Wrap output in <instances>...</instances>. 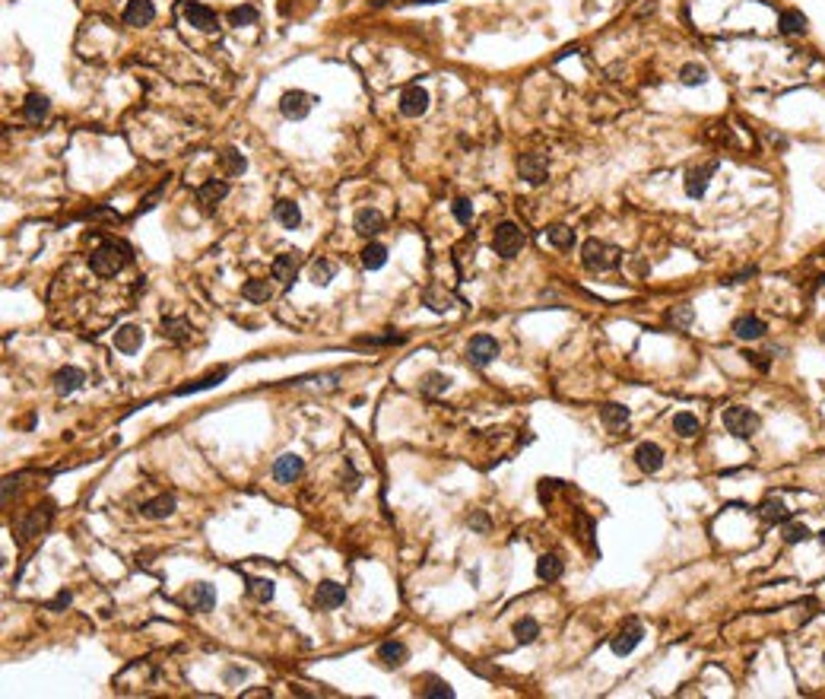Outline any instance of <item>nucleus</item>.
I'll list each match as a JSON object with an SVG mask.
<instances>
[{
    "mask_svg": "<svg viewBox=\"0 0 825 699\" xmlns=\"http://www.w3.org/2000/svg\"><path fill=\"white\" fill-rule=\"evenodd\" d=\"M194 327L187 318H162V337L175 340V344H185V340H191Z\"/></svg>",
    "mask_w": 825,
    "mask_h": 699,
    "instance_id": "cd10ccee",
    "label": "nucleus"
},
{
    "mask_svg": "<svg viewBox=\"0 0 825 699\" xmlns=\"http://www.w3.org/2000/svg\"><path fill=\"white\" fill-rule=\"evenodd\" d=\"M187 607L191 610H200V614H206V610L216 607V591L213 585H206V581H197V585H191V591L185 595Z\"/></svg>",
    "mask_w": 825,
    "mask_h": 699,
    "instance_id": "6ab92c4d",
    "label": "nucleus"
},
{
    "mask_svg": "<svg viewBox=\"0 0 825 699\" xmlns=\"http://www.w3.org/2000/svg\"><path fill=\"white\" fill-rule=\"evenodd\" d=\"M546 239H550V245H556V248H571V245H575V229L556 223V226L546 229Z\"/></svg>",
    "mask_w": 825,
    "mask_h": 699,
    "instance_id": "4c0bfd02",
    "label": "nucleus"
},
{
    "mask_svg": "<svg viewBox=\"0 0 825 699\" xmlns=\"http://www.w3.org/2000/svg\"><path fill=\"white\" fill-rule=\"evenodd\" d=\"M470 525H473L476 531H489V515H486V512H476V515H470Z\"/></svg>",
    "mask_w": 825,
    "mask_h": 699,
    "instance_id": "4d7b16f0",
    "label": "nucleus"
},
{
    "mask_svg": "<svg viewBox=\"0 0 825 699\" xmlns=\"http://www.w3.org/2000/svg\"><path fill=\"white\" fill-rule=\"evenodd\" d=\"M70 601H73V595H70V591H57V598L48 604V610H64V607H70Z\"/></svg>",
    "mask_w": 825,
    "mask_h": 699,
    "instance_id": "5fc2aeb1",
    "label": "nucleus"
},
{
    "mask_svg": "<svg viewBox=\"0 0 825 699\" xmlns=\"http://www.w3.org/2000/svg\"><path fill=\"white\" fill-rule=\"evenodd\" d=\"M819 540H822V547H825V531H822V534H819Z\"/></svg>",
    "mask_w": 825,
    "mask_h": 699,
    "instance_id": "13d9d810",
    "label": "nucleus"
},
{
    "mask_svg": "<svg viewBox=\"0 0 825 699\" xmlns=\"http://www.w3.org/2000/svg\"><path fill=\"white\" fill-rule=\"evenodd\" d=\"M162 194H165V185H159L156 191L150 194V197H143V204H140V207H137V216H140V213H150V210L159 204V197H162Z\"/></svg>",
    "mask_w": 825,
    "mask_h": 699,
    "instance_id": "3c124183",
    "label": "nucleus"
},
{
    "mask_svg": "<svg viewBox=\"0 0 825 699\" xmlns=\"http://www.w3.org/2000/svg\"><path fill=\"white\" fill-rule=\"evenodd\" d=\"M343 601H346V588H343V585H337V581H330V579L317 585L315 604L321 610H337V607H343Z\"/></svg>",
    "mask_w": 825,
    "mask_h": 699,
    "instance_id": "ddd939ff",
    "label": "nucleus"
},
{
    "mask_svg": "<svg viewBox=\"0 0 825 699\" xmlns=\"http://www.w3.org/2000/svg\"><path fill=\"white\" fill-rule=\"evenodd\" d=\"M517 175H521L524 181H530V185H540V181H546V175H550V160H546L543 153H524L521 160H517Z\"/></svg>",
    "mask_w": 825,
    "mask_h": 699,
    "instance_id": "423d86ee",
    "label": "nucleus"
},
{
    "mask_svg": "<svg viewBox=\"0 0 825 699\" xmlns=\"http://www.w3.org/2000/svg\"><path fill=\"white\" fill-rule=\"evenodd\" d=\"M343 471H346V490L352 493V490H356V486H359V474H356V467H352V461H350V458H346V461H343Z\"/></svg>",
    "mask_w": 825,
    "mask_h": 699,
    "instance_id": "603ef678",
    "label": "nucleus"
},
{
    "mask_svg": "<svg viewBox=\"0 0 825 699\" xmlns=\"http://www.w3.org/2000/svg\"><path fill=\"white\" fill-rule=\"evenodd\" d=\"M82 381H86V372H82V369H76V366H64L61 372L55 375V391H57L61 397H67V395H73V391H80Z\"/></svg>",
    "mask_w": 825,
    "mask_h": 699,
    "instance_id": "aec40b11",
    "label": "nucleus"
},
{
    "mask_svg": "<svg viewBox=\"0 0 825 699\" xmlns=\"http://www.w3.org/2000/svg\"><path fill=\"white\" fill-rule=\"evenodd\" d=\"M333 274H337V267L330 261H315L311 264V283L315 286H327L330 280H333Z\"/></svg>",
    "mask_w": 825,
    "mask_h": 699,
    "instance_id": "c03bdc74",
    "label": "nucleus"
},
{
    "mask_svg": "<svg viewBox=\"0 0 825 699\" xmlns=\"http://www.w3.org/2000/svg\"><path fill=\"white\" fill-rule=\"evenodd\" d=\"M454 299L447 296V292H438V290H426V305L432 309V312H447L451 309Z\"/></svg>",
    "mask_w": 825,
    "mask_h": 699,
    "instance_id": "49530a36",
    "label": "nucleus"
},
{
    "mask_svg": "<svg viewBox=\"0 0 825 699\" xmlns=\"http://www.w3.org/2000/svg\"><path fill=\"white\" fill-rule=\"evenodd\" d=\"M352 229L359 236H378V232H385V213L375 207H362L352 220Z\"/></svg>",
    "mask_w": 825,
    "mask_h": 699,
    "instance_id": "2eb2a0df",
    "label": "nucleus"
},
{
    "mask_svg": "<svg viewBox=\"0 0 825 699\" xmlns=\"http://www.w3.org/2000/svg\"><path fill=\"white\" fill-rule=\"evenodd\" d=\"M172 512H175V496H165V493L140 506V515H143V518H150V521H162V518H168Z\"/></svg>",
    "mask_w": 825,
    "mask_h": 699,
    "instance_id": "5701e85b",
    "label": "nucleus"
},
{
    "mask_svg": "<svg viewBox=\"0 0 825 699\" xmlns=\"http://www.w3.org/2000/svg\"><path fill=\"white\" fill-rule=\"evenodd\" d=\"M708 80V70L701 67V64H686V67L680 70V83L682 86H701Z\"/></svg>",
    "mask_w": 825,
    "mask_h": 699,
    "instance_id": "37998d69",
    "label": "nucleus"
},
{
    "mask_svg": "<svg viewBox=\"0 0 825 699\" xmlns=\"http://www.w3.org/2000/svg\"><path fill=\"white\" fill-rule=\"evenodd\" d=\"M48 99L38 96V92H29L26 102H22V118L29 121V125H41V121L48 118Z\"/></svg>",
    "mask_w": 825,
    "mask_h": 699,
    "instance_id": "a878e982",
    "label": "nucleus"
},
{
    "mask_svg": "<svg viewBox=\"0 0 825 699\" xmlns=\"http://www.w3.org/2000/svg\"><path fill=\"white\" fill-rule=\"evenodd\" d=\"M273 581L270 579H248V595L251 598H257V601H273Z\"/></svg>",
    "mask_w": 825,
    "mask_h": 699,
    "instance_id": "a19ab883",
    "label": "nucleus"
},
{
    "mask_svg": "<svg viewBox=\"0 0 825 699\" xmlns=\"http://www.w3.org/2000/svg\"><path fill=\"white\" fill-rule=\"evenodd\" d=\"M311 105H315V96L305 90H289V92H282V99H280V111L289 121H302L311 111Z\"/></svg>",
    "mask_w": 825,
    "mask_h": 699,
    "instance_id": "39448f33",
    "label": "nucleus"
},
{
    "mask_svg": "<svg viewBox=\"0 0 825 699\" xmlns=\"http://www.w3.org/2000/svg\"><path fill=\"white\" fill-rule=\"evenodd\" d=\"M492 248H495V255L508 257V261L517 257L524 248V229L515 226V223H498L492 232Z\"/></svg>",
    "mask_w": 825,
    "mask_h": 699,
    "instance_id": "20e7f679",
    "label": "nucleus"
},
{
    "mask_svg": "<svg viewBox=\"0 0 825 699\" xmlns=\"http://www.w3.org/2000/svg\"><path fill=\"white\" fill-rule=\"evenodd\" d=\"M426 108H429V92L422 86H410V90L400 92V115L419 118V115H426Z\"/></svg>",
    "mask_w": 825,
    "mask_h": 699,
    "instance_id": "9b49d317",
    "label": "nucleus"
},
{
    "mask_svg": "<svg viewBox=\"0 0 825 699\" xmlns=\"http://www.w3.org/2000/svg\"><path fill=\"white\" fill-rule=\"evenodd\" d=\"M152 20H156L152 0H127V7H124V22H127V26L140 29V26H150Z\"/></svg>",
    "mask_w": 825,
    "mask_h": 699,
    "instance_id": "4468645a",
    "label": "nucleus"
},
{
    "mask_svg": "<svg viewBox=\"0 0 825 699\" xmlns=\"http://www.w3.org/2000/svg\"><path fill=\"white\" fill-rule=\"evenodd\" d=\"M562 569H565V563H562V556H556V553H543L540 560H536V575H540L543 581L562 579Z\"/></svg>",
    "mask_w": 825,
    "mask_h": 699,
    "instance_id": "c85d7f7f",
    "label": "nucleus"
},
{
    "mask_svg": "<svg viewBox=\"0 0 825 699\" xmlns=\"http://www.w3.org/2000/svg\"><path fill=\"white\" fill-rule=\"evenodd\" d=\"M641 636H645V630H641L638 623L622 626V630L616 633V639H612V651H616V655H629V651H635V645L641 642Z\"/></svg>",
    "mask_w": 825,
    "mask_h": 699,
    "instance_id": "b1692460",
    "label": "nucleus"
},
{
    "mask_svg": "<svg viewBox=\"0 0 825 699\" xmlns=\"http://www.w3.org/2000/svg\"><path fill=\"white\" fill-rule=\"evenodd\" d=\"M724 426L736 439H752L759 432V426H762V420L749 407H727L724 410Z\"/></svg>",
    "mask_w": 825,
    "mask_h": 699,
    "instance_id": "7ed1b4c3",
    "label": "nucleus"
},
{
    "mask_svg": "<svg viewBox=\"0 0 825 699\" xmlns=\"http://www.w3.org/2000/svg\"><path fill=\"white\" fill-rule=\"evenodd\" d=\"M251 22H257V10L251 3H241V7L229 10V26L241 29V26H251Z\"/></svg>",
    "mask_w": 825,
    "mask_h": 699,
    "instance_id": "ea45409f",
    "label": "nucleus"
},
{
    "mask_svg": "<svg viewBox=\"0 0 825 699\" xmlns=\"http://www.w3.org/2000/svg\"><path fill=\"white\" fill-rule=\"evenodd\" d=\"M226 194H229V185L222 178H206L203 185L197 188V204L203 210H216L222 201H226Z\"/></svg>",
    "mask_w": 825,
    "mask_h": 699,
    "instance_id": "f8f14e48",
    "label": "nucleus"
},
{
    "mask_svg": "<svg viewBox=\"0 0 825 699\" xmlns=\"http://www.w3.org/2000/svg\"><path fill=\"white\" fill-rule=\"evenodd\" d=\"M131 261V248L124 242H105L89 255V270L99 277H115L124 264Z\"/></svg>",
    "mask_w": 825,
    "mask_h": 699,
    "instance_id": "f257e3e1",
    "label": "nucleus"
},
{
    "mask_svg": "<svg viewBox=\"0 0 825 699\" xmlns=\"http://www.w3.org/2000/svg\"><path fill=\"white\" fill-rule=\"evenodd\" d=\"M302 471H305V461L299 455H282V458H276V464H273V480L276 483H296L299 477H302Z\"/></svg>",
    "mask_w": 825,
    "mask_h": 699,
    "instance_id": "dca6fc26",
    "label": "nucleus"
},
{
    "mask_svg": "<svg viewBox=\"0 0 825 699\" xmlns=\"http://www.w3.org/2000/svg\"><path fill=\"white\" fill-rule=\"evenodd\" d=\"M673 432H676V436H682V439L698 436V432H701L698 416H695V414H676L673 416Z\"/></svg>",
    "mask_w": 825,
    "mask_h": 699,
    "instance_id": "c9c22d12",
    "label": "nucleus"
},
{
    "mask_svg": "<svg viewBox=\"0 0 825 699\" xmlns=\"http://www.w3.org/2000/svg\"><path fill=\"white\" fill-rule=\"evenodd\" d=\"M299 267H302V251H282V255H276L273 264H270V277L280 280V283H292Z\"/></svg>",
    "mask_w": 825,
    "mask_h": 699,
    "instance_id": "6e6552de",
    "label": "nucleus"
},
{
    "mask_svg": "<svg viewBox=\"0 0 825 699\" xmlns=\"http://www.w3.org/2000/svg\"><path fill=\"white\" fill-rule=\"evenodd\" d=\"M498 356V340L495 337H489V334H476L473 340H470V346H467V360L473 362V366H489V362Z\"/></svg>",
    "mask_w": 825,
    "mask_h": 699,
    "instance_id": "0eeeda50",
    "label": "nucleus"
},
{
    "mask_svg": "<svg viewBox=\"0 0 825 699\" xmlns=\"http://www.w3.org/2000/svg\"><path fill=\"white\" fill-rule=\"evenodd\" d=\"M185 20H187V26H194L197 32H213L216 29V13L206 3H187L185 7Z\"/></svg>",
    "mask_w": 825,
    "mask_h": 699,
    "instance_id": "f3484780",
    "label": "nucleus"
},
{
    "mask_svg": "<svg viewBox=\"0 0 825 699\" xmlns=\"http://www.w3.org/2000/svg\"><path fill=\"white\" fill-rule=\"evenodd\" d=\"M822 661H825V658H822Z\"/></svg>",
    "mask_w": 825,
    "mask_h": 699,
    "instance_id": "bf43d9fd",
    "label": "nucleus"
},
{
    "mask_svg": "<svg viewBox=\"0 0 825 699\" xmlns=\"http://www.w3.org/2000/svg\"><path fill=\"white\" fill-rule=\"evenodd\" d=\"M406 658H410V649H406L403 642H397V639H387V642L378 645V661L385 668H400L406 665Z\"/></svg>",
    "mask_w": 825,
    "mask_h": 699,
    "instance_id": "4be33fe9",
    "label": "nucleus"
},
{
    "mask_svg": "<svg viewBox=\"0 0 825 699\" xmlns=\"http://www.w3.org/2000/svg\"><path fill=\"white\" fill-rule=\"evenodd\" d=\"M765 331H768V327H765V321L756 318V315H742V318L733 321V334L740 340H762Z\"/></svg>",
    "mask_w": 825,
    "mask_h": 699,
    "instance_id": "393cba45",
    "label": "nucleus"
},
{
    "mask_svg": "<svg viewBox=\"0 0 825 699\" xmlns=\"http://www.w3.org/2000/svg\"><path fill=\"white\" fill-rule=\"evenodd\" d=\"M667 318H670V325L673 327H689L692 325V305H686V302L673 305V309L667 312Z\"/></svg>",
    "mask_w": 825,
    "mask_h": 699,
    "instance_id": "a18cd8bd",
    "label": "nucleus"
},
{
    "mask_svg": "<svg viewBox=\"0 0 825 699\" xmlns=\"http://www.w3.org/2000/svg\"><path fill=\"white\" fill-rule=\"evenodd\" d=\"M51 515H55V509H51V502H45V506H35L32 512L26 515V518L20 521V537H35V534H41L45 528H48Z\"/></svg>",
    "mask_w": 825,
    "mask_h": 699,
    "instance_id": "9d476101",
    "label": "nucleus"
},
{
    "mask_svg": "<svg viewBox=\"0 0 825 699\" xmlns=\"http://www.w3.org/2000/svg\"><path fill=\"white\" fill-rule=\"evenodd\" d=\"M140 344H143V327L140 325H121L115 331V350H121V353H137Z\"/></svg>",
    "mask_w": 825,
    "mask_h": 699,
    "instance_id": "412c9836",
    "label": "nucleus"
},
{
    "mask_svg": "<svg viewBox=\"0 0 825 699\" xmlns=\"http://www.w3.org/2000/svg\"><path fill=\"white\" fill-rule=\"evenodd\" d=\"M226 375H229V369L222 366V369H216V372H206L203 379L191 381V385H181L178 391H175V395H178V397H185V395H197V391H206V388H216L222 379H226Z\"/></svg>",
    "mask_w": 825,
    "mask_h": 699,
    "instance_id": "bb28decb",
    "label": "nucleus"
},
{
    "mask_svg": "<svg viewBox=\"0 0 825 699\" xmlns=\"http://www.w3.org/2000/svg\"><path fill=\"white\" fill-rule=\"evenodd\" d=\"M16 483H20V477H7V480H3V506L10 502V496H16V490H20Z\"/></svg>",
    "mask_w": 825,
    "mask_h": 699,
    "instance_id": "6e6d98bb",
    "label": "nucleus"
},
{
    "mask_svg": "<svg viewBox=\"0 0 825 699\" xmlns=\"http://www.w3.org/2000/svg\"><path fill=\"white\" fill-rule=\"evenodd\" d=\"M777 29H781L784 35H800V32H806V16L800 13V10H784L781 20H777Z\"/></svg>",
    "mask_w": 825,
    "mask_h": 699,
    "instance_id": "72a5a7b5",
    "label": "nucleus"
},
{
    "mask_svg": "<svg viewBox=\"0 0 825 699\" xmlns=\"http://www.w3.org/2000/svg\"><path fill=\"white\" fill-rule=\"evenodd\" d=\"M784 540L787 544H803V540H810V528L800 525V521H791V525H784Z\"/></svg>",
    "mask_w": 825,
    "mask_h": 699,
    "instance_id": "de8ad7c7",
    "label": "nucleus"
},
{
    "mask_svg": "<svg viewBox=\"0 0 825 699\" xmlns=\"http://www.w3.org/2000/svg\"><path fill=\"white\" fill-rule=\"evenodd\" d=\"M600 420H603L610 430H622L629 423V407H622V404H603V407H600Z\"/></svg>",
    "mask_w": 825,
    "mask_h": 699,
    "instance_id": "7c9ffc66",
    "label": "nucleus"
},
{
    "mask_svg": "<svg viewBox=\"0 0 825 699\" xmlns=\"http://www.w3.org/2000/svg\"><path fill=\"white\" fill-rule=\"evenodd\" d=\"M385 261H387V248L385 245H378V242H368L362 248V264L368 270H378V267H385Z\"/></svg>",
    "mask_w": 825,
    "mask_h": 699,
    "instance_id": "e433bc0d",
    "label": "nucleus"
},
{
    "mask_svg": "<svg viewBox=\"0 0 825 699\" xmlns=\"http://www.w3.org/2000/svg\"><path fill=\"white\" fill-rule=\"evenodd\" d=\"M454 220L461 223V226H470V220H473V204H470L467 197H457V201H454Z\"/></svg>",
    "mask_w": 825,
    "mask_h": 699,
    "instance_id": "8fccbe9b",
    "label": "nucleus"
},
{
    "mask_svg": "<svg viewBox=\"0 0 825 699\" xmlns=\"http://www.w3.org/2000/svg\"><path fill=\"white\" fill-rule=\"evenodd\" d=\"M447 388H451V375H445V372H429V375H422V381H419V391L422 395H445Z\"/></svg>",
    "mask_w": 825,
    "mask_h": 699,
    "instance_id": "473e14b6",
    "label": "nucleus"
},
{
    "mask_svg": "<svg viewBox=\"0 0 825 699\" xmlns=\"http://www.w3.org/2000/svg\"><path fill=\"white\" fill-rule=\"evenodd\" d=\"M241 296L251 299V302H267L270 299V283L267 280H248V283L241 286Z\"/></svg>",
    "mask_w": 825,
    "mask_h": 699,
    "instance_id": "58836bf2",
    "label": "nucleus"
},
{
    "mask_svg": "<svg viewBox=\"0 0 825 699\" xmlns=\"http://www.w3.org/2000/svg\"><path fill=\"white\" fill-rule=\"evenodd\" d=\"M581 261L587 270H612L622 264V251L610 242H600V239H587L584 248H581Z\"/></svg>",
    "mask_w": 825,
    "mask_h": 699,
    "instance_id": "f03ea898",
    "label": "nucleus"
},
{
    "mask_svg": "<svg viewBox=\"0 0 825 699\" xmlns=\"http://www.w3.org/2000/svg\"><path fill=\"white\" fill-rule=\"evenodd\" d=\"M556 486H559V480H540V502H550Z\"/></svg>",
    "mask_w": 825,
    "mask_h": 699,
    "instance_id": "864d4df0",
    "label": "nucleus"
},
{
    "mask_svg": "<svg viewBox=\"0 0 825 699\" xmlns=\"http://www.w3.org/2000/svg\"><path fill=\"white\" fill-rule=\"evenodd\" d=\"M422 696L426 699H451L454 690H451V684H445V680H432V684L422 690Z\"/></svg>",
    "mask_w": 825,
    "mask_h": 699,
    "instance_id": "09e8293b",
    "label": "nucleus"
},
{
    "mask_svg": "<svg viewBox=\"0 0 825 699\" xmlns=\"http://www.w3.org/2000/svg\"><path fill=\"white\" fill-rule=\"evenodd\" d=\"M759 515H762L768 525H781V521H787V506H784L781 499H765L762 506H759Z\"/></svg>",
    "mask_w": 825,
    "mask_h": 699,
    "instance_id": "f704fd0d",
    "label": "nucleus"
},
{
    "mask_svg": "<svg viewBox=\"0 0 825 699\" xmlns=\"http://www.w3.org/2000/svg\"><path fill=\"white\" fill-rule=\"evenodd\" d=\"M273 216H276V223H280L282 229H296L299 223H302V210H299V204H292V201H280V204H276Z\"/></svg>",
    "mask_w": 825,
    "mask_h": 699,
    "instance_id": "c756f323",
    "label": "nucleus"
},
{
    "mask_svg": "<svg viewBox=\"0 0 825 699\" xmlns=\"http://www.w3.org/2000/svg\"><path fill=\"white\" fill-rule=\"evenodd\" d=\"M536 636H540V623H536L533 616H524L521 623L515 626V639H517L521 645H530Z\"/></svg>",
    "mask_w": 825,
    "mask_h": 699,
    "instance_id": "79ce46f5",
    "label": "nucleus"
},
{
    "mask_svg": "<svg viewBox=\"0 0 825 699\" xmlns=\"http://www.w3.org/2000/svg\"><path fill=\"white\" fill-rule=\"evenodd\" d=\"M635 464H638L645 474H657L660 467H663V449L654 442H641L638 449H635Z\"/></svg>",
    "mask_w": 825,
    "mask_h": 699,
    "instance_id": "a211bd4d",
    "label": "nucleus"
},
{
    "mask_svg": "<svg viewBox=\"0 0 825 699\" xmlns=\"http://www.w3.org/2000/svg\"><path fill=\"white\" fill-rule=\"evenodd\" d=\"M220 166H222V172L226 175H241L248 169V160L235 150V146H226V150L220 153Z\"/></svg>",
    "mask_w": 825,
    "mask_h": 699,
    "instance_id": "2f4dec72",
    "label": "nucleus"
},
{
    "mask_svg": "<svg viewBox=\"0 0 825 699\" xmlns=\"http://www.w3.org/2000/svg\"><path fill=\"white\" fill-rule=\"evenodd\" d=\"M717 172V160H711V162H701V166H695V169H689L686 172V194L689 197H705V191H708V181H711V175Z\"/></svg>",
    "mask_w": 825,
    "mask_h": 699,
    "instance_id": "1a4fd4ad",
    "label": "nucleus"
}]
</instances>
